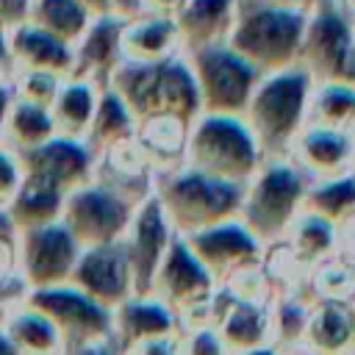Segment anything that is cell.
<instances>
[{"label": "cell", "mask_w": 355, "mask_h": 355, "mask_svg": "<svg viewBox=\"0 0 355 355\" xmlns=\"http://www.w3.org/2000/svg\"><path fill=\"white\" fill-rule=\"evenodd\" d=\"M313 80L302 67L261 75L241 119L255 136L263 158H288L294 139L308 125Z\"/></svg>", "instance_id": "obj_1"}, {"label": "cell", "mask_w": 355, "mask_h": 355, "mask_svg": "<svg viewBox=\"0 0 355 355\" xmlns=\"http://www.w3.org/2000/svg\"><path fill=\"white\" fill-rule=\"evenodd\" d=\"M108 89L122 97L136 122L147 116H175L191 125L200 116V94L186 55H172L158 64L122 61L111 72Z\"/></svg>", "instance_id": "obj_2"}, {"label": "cell", "mask_w": 355, "mask_h": 355, "mask_svg": "<svg viewBox=\"0 0 355 355\" xmlns=\"http://www.w3.org/2000/svg\"><path fill=\"white\" fill-rule=\"evenodd\" d=\"M153 194L169 219L175 236H191L225 219H236L244 186L211 178L186 164L155 175Z\"/></svg>", "instance_id": "obj_3"}, {"label": "cell", "mask_w": 355, "mask_h": 355, "mask_svg": "<svg viewBox=\"0 0 355 355\" xmlns=\"http://www.w3.org/2000/svg\"><path fill=\"white\" fill-rule=\"evenodd\" d=\"M305 6H255L239 3L227 44L261 75L297 67L305 31Z\"/></svg>", "instance_id": "obj_4"}, {"label": "cell", "mask_w": 355, "mask_h": 355, "mask_svg": "<svg viewBox=\"0 0 355 355\" xmlns=\"http://www.w3.org/2000/svg\"><path fill=\"white\" fill-rule=\"evenodd\" d=\"M308 178L288 158H266L244 183L239 219L266 247H277L302 214Z\"/></svg>", "instance_id": "obj_5"}, {"label": "cell", "mask_w": 355, "mask_h": 355, "mask_svg": "<svg viewBox=\"0 0 355 355\" xmlns=\"http://www.w3.org/2000/svg\"><path fill=\"white\" fill-rule=\"evenodd\" d=\"M263 161L266 158L241 116L200 114L189 125L183 164L197 172L244 186Z\"/></svg>", "instance_id": "obj_6"}, {"label": "cell", "mask_w": 355, "mask_h": 355, "mask_svg": "<svg viewBox=\"0 0 355 355\" xmlns=\"http://www.w3.org/2000/svg\"><path fill=\"white\" fill-rule=\"evenodd\" d=\"M186 61L197 83L200 114H225V116L244 114L261 80V72L247 58H241L225 42L186 53Z\"/></svg>", "instance_id": "obj_7"}, {"label": "cell", "mask_w": 355, "mask_h": 355, "mask_svg": "<svg viewBox=\"0 0 355 355\" xmlns=\"http://www.w3.org/2000/svg\"><path fill=\"white\" fill-rule=\"evenodd\" d=\"M216 291H219V286L211 277V272L197 261V255L189 250V244L180 236H175L161 266L153 275L147 294L161 300L178 316L180 330H183L191 324H208L211 302H214Z\"/></svg>", "instance_id": "obj_8"}, {"label": "cell", "mask_w": 355, "mask_h": 355, "mask_svg": "<svg viewBox=\"0 0 355 355\" xmlns=\"http://www.w3.org/2000/svg\"><path fill=\"white\" fill-rule=\"evenodd\" d=\"M136 205L125 200L119 191L108 189L100 180H89L86 186L69 191L61 208V225L72 233V239L83 247L119 244Z\"/></svg>", "instance_id": "obj_9"}, {"label": "cell", "mask_w": 355, "mask_h": 355, "mask_svg": "<svg viewBox=\"0 0 355 355\" xmlns=\"http://www.w3.org/2000/svg\"><path fill=\"white\" fill-rule=\"evenodd\" d=\"M22 302L36 308L55 324V330L64 338L67 355L83 347L111 344V311L86 297L83 291H78L72 283L33 288L25 294Z\"/></svg>", "instance_id": "obj_10"}, {"label": "cell", "mask_w": 355, "mask_h": 355, "mask_svg": "<svg viewBox=\"0 0 355 355\" xmlns=\"http://www.w3.org/2000/svg\"><path fill=\"white\" fill-rule=\"evenodd\" d=\"M352 42H355V25L344 17V11L333 0L308 6L297 67H302L313 83L347 80Z\"/></svg>", "instance_id": "obj_11"}, {"label": "cell", "mask_w": 355, "mask_h": 355, "mask_svg": "<svg viewBox=\"0 0 355 355\" xmlns=\"http://www.w3.org/2000/svg\"><path fill=\"white\" fill-rule=\"evenodd\" d=\"M78 255L80 244L61 225V219L33 230H22L14 241L17 272L28 291L69 283Z\"/></svg>", "instance_id": "obj_12"}, {"label": "cell", "mask_w": 355, "mask_h": 355, "mask_svg": "<svg viewBox=\"0 0 355 355\" xmlns=\"http://www.w3.org/2000/svg\"><path fill=\"white\" fill-rule=\"evenodd\" d=\"M189 250L197 255V261L211 272V277L216 280V286L230 283L233 277L263 266L266 263V247L244 227V222L236 219H225L216 222L211 227H202L191 236H180Z\"/></svg>", "instance_id": "obj_13"}, {"label": "cell", "mask_w": 355, "mask_h": 355, "mask_svg": "<svg viewBox=\"0 0 355 355\" xmlns=\"http://www.w3.org/2000/svg\"><path fill=\"white\" fill-rule=\"evenodd\" d=\"M172 241H175V230H172L169 219L164 216L155 194L144 197L136 205V211L130 216V225H128V230L119 241L122 250H125L130 275H133V291L136 294L150 291L153 275L161 266Z\"/></svg>", "instance_id": "obj_14"}, {"label": "cell", "mask_w": 355, "mask_h": 355, "mask_svg": "<svg viewBox=\"0 0 355 355\" xmlns=\"http://www.w3.org/2000/svg\"><path fill=\"white\" fill-rule=\"evenodd\" d=\"M17 158H19L25 178H36L64 194L94 180V166H97V155L89 150L86 141L67 139L58 133L53 139H47L44 144H39L28 153H19Z\"/></svg>", "instance_id": "obj_15"}, {"label": "cell", "mask_w": 355, "mask_h": 355, "mask_svg": "<svg viewBox=\"0 0 355 355\" xmlns=\"http://www.w3.org/2000/svg\"><path fill=\"white\" fill-rule=\"evenodd\" d=\"M69 283L92 297L94 302L114 311L128 297H133V275L125 258L122 244H100V247H83Z\"/></svg>", "instance_id": "obj_16"}, {"label": "cell", "mask_w": 355, "mask_h": 355, "mask_svg": "<svg viewBox=\"0 0 355 355\" xmlns=\"http://www.w3.org/2000/svg\"><path fill=\"white\" fill-rule=\"evenodd\" d=\"M288 161L313 180H330L355 172V133L305 125L288 150Z\"/></svg>", "instance_id": "obj_17"}, {"label": "cell", "mask_w": 355, "mask_h": 355, "mask_svg": "<svg viewBox=\"0 0 355 355\" xmlns=\"http://www.w3.org/2000/svg\"><path fill=\"white\" fill-rule=\"evenodd\" d=\"M208 324L216 327L230 355L272 344L269 300H244V297H233L230 291L219 288L211 302Z\"/></svg>", "instance_id": "obj_18"}, {"label": "cell", "mask_w": 355, "mask_h": 355, "mask_svg": "<svg viewBox=\"0 0 355 355\" xmlns=\"http://www.w3.org/2000/svg\"><path fill=\"white\" fill-rule=\"evenodd\" d=\"M178 316L153 294H133L111 311V344L116 352H125L141 341L178 336Z\"/></svg>", "instance_id": "obj_19"}, {"label": "cell", "mask_w": 355, "mask_h": 355, "mask_svg": "<svg viewBox=\"0 0 355 355\" xmlns=\"http://www.w3.org/2000/svg\"><path fill=\"white\" fill-rule=\"evenodd\" d=\"M122 25L125 19L116 14L92 17L83 36L75 42V64L69 78H83L97 83L100 89L108 86L111 72L122 64Z\"/></svg>", "instance_id": "obj_20"}, {"label": "cell", "mask_w": 355, "mask_h": 355, "mask_svg": "<svg viewBox=\"0 0 355 355\" xmlns=\"http://www.w3.org/2000/svg\"><path fill=\"white\" fill-rule=\"evenodd\" d=\"M352 341H355V300H341V297L311 300V313L300 352L349 355Z\"/></svg>", "instance_id": "obj_21"}, {"label": "cell", "mask_w": 355, "mask_h": 355, "mask_svg": "<svg viewBox=\"0 0 355 355\" xmlns=\"http://www.w3.org/2000/svg\"><path fill=\"white\" fill-rule=\"evenodd\" d=\"M6 42H8V55H11L14 72L17 69H42V72H53L61 78L72 75V64H75L72 44L50 36L47 31L31 25L28 19L8 28Z\"/></svg>", "instance_id": "obj_22"}, {"label": "cell", "mask_w": 355, "mask_h": 355, "mask_svg": "<svg viewBox=\"0 0 355 355\" xmlns=\"http://www.w3.org/2000/svg\"><path fill=\"white\" fill-rule=\"evenodd\" d=\"M236 11H239V0H186L175 14L180 53L186 55L202 47L225 44Z\"/></svg>", "instance_id": "obj_23"}, {"label": "cell", "mask_w": 355, "mask_h": 355, "mask_svg": "<svg viewBox=\"0 0 355 355\" xmlns=\"http://www.w3.org/2000/svg\"><path fill=\"white\" fill-rule=\"evenodd\" d=\"M180 53L178 25L169 14H136L122 25V61L158 64Z\"/></svg>", "instance_id": "obj_24"}, {"label": "cell", "mask_w": 355, "mask_h": 355, "mask_svg": "<svg viewBox=\"0 0 355 355\" xmlns=\"http://www.w3.org/2000/svg\"><path fill=\"white\" fill-rule=\"evenodd\" d=\"M100 100V86L83 78H64L55 100L50 103V116L58 136L67 139H86L94 108Z\"/></svg>", "instance_id": "obj_25"}, {"label": "cell", "mask_w": 355, "mask_h": 355, "mask_svg": "<svg viewBox=\"0 0 355 355\" xmlns=\"http://www.w3.org/2000/svg\"><path fill=\"white\" fill-rule=\"evenodd\" d=\"M3 330L19 355H67L64 338L55 324L28 302H17L6 313Z\"/></svg>", "instance_id": "obj_26"}, {"label": "cell", "mask_w": 355, "mask_h": 355, "mask_svg": "<svg viewBox=\"0 0 355 355\" xmlns=\"http://www.w3.org/2000/svg\"><path fill=\"white\" fill-rule=\"evenodd\" d=\"M64 191L36 180V178H25L19 191L11 197V202L3 208L8 225L14 227V233L22 230H33L50 222L61 219V208H64Z\"/></svg>", "instance_id": "obj_27"}, {"label": "cell", "mask_w": 355, "mask_h": 355, "mask_svg": "<svg viewBox=\"0 0 355 355\" xmlns=\"http://www.w3.org/2000/svg\"><path fill=\"white\" fill-rule=\"evenodd\" d=\"M186 133H189V122H180L175 116H147V119H139V125H136V144L141 147V153L153 164L155 175L183 164Z\"/></svg>", "instance_id": "obj_28"}, {"label": "cell", "mask_w": 355, "mask_h": 355, "mask_svg": "<svg viewBox=\"0 0 355 355\" xmlns=\"http://www.w3.org/2000/svg\"><path fill=\"white\" fill-rule=\"evenodd\" d=\"M136 116L130 114V108L122 103V97L103 86L100 89V100H97V108H94V116H92V125H89V133H86V144L94 155L105 153V150H114L125 141H133L136 139Z\"/></svg>", "instance_id": "obj_29"}, {"label": "cell", "mask_w": 355, "mask_h": 355, "mask_svg": "<svg viewBox=\"0 0 355 355\" xmlns=\"http://www.w3.org/2000/svg\"><path fill=\"white\" fill-rule=\"evenodd\" d=\"M280 244H286L288 258L294 263L316 269L338 247V227H333L330 222H324V219L302 211L297 216V222L288 227V233H286V239Z\"/></svg>", "instance_id": "obj_30"}, {"label": "cell", "mask_w": 355, "mask_h": 355, "mask_svg": "<svg viewBox=\"0 0 355 355\" xmlns=\"http://www.w3.org/2000/svg\"><path fill=\"white\" fill-rule=\"evenodd\" d=\"M302 211L330 222L338 230L344 225H349L355 219V172L308 183Z\"/></svg>", "instance_id": "obj_31"}, {"label": "cell", "mask_w": 355, "mask_h": 355, "mask_svg": "<svg viewBox=\"0 0 355 355\" xmlns=\"http://www.w3.org/2000/svg\"><path fill=\"white\" fill-rule=\"evenodd\" d=\"M308 125L355 133V83L349 80L313 83L308 103Z\"/></svg>", "instance_id": "obj_32"}, {"label": "cell", "mask_w": 355, "mask_h": 355, "mask_svg": "<svg viewBox=\"0 0 355 355\" xmlns=\"http://www.w3.org/2000/svg\"><path fill=\"white\" fill-rule=\"evenodd\" d=\"M53 136H55V125H53L50 108L14 97L8 116H6V128H3V147L19 155V153H28L44 144Z\"/></svg>", "instance_id": "obj_33"}, {"label": "cell", "mask_w": 355, "mask_h": 355, "mask_svg": "<svg viewBox=\"0 0 355 355\" xmlns=\"http://www.w3.org/2000/svg\"><path fill=\"white\" fill-rule=\"evenodd\" d=\"M28 22L75 47V42L89 28L92 17L78 0H31Z\"/></svg>", "instance_id": "obj_34"}, {"label": "cell", "mask_w": 355, "mask_h": 355, "mask_svg": "<svg viewBox=\"0 0 355 355\" xmlns=\"http://www.w3.org/2000/svg\"><path fill=\"white\" fill-rule=\"evenodd\" d=\"M311 313V300H302L297 294H283L277 300H269V327H272V344L280 352H300L305 324Z\"/></svg>", "instance_id": "obj_35"}, {"label": "cell", "mask_w": 355, "mask_h": 355, "mask_svg": "<svg viewBox=\"0 0 355 355\" xmlns=\"http://www.w3.org/2000/svg\"><path fill=\"white\" fill-rule=\"evenodd\" d=\"M61 83H64L61 75L42 72V69H17L11 75L14 97H19L25 103H33V105H44V108H50V103L55 100Z\"/></svg>", "instance_id": "obj_36"}, {"label": "cell", "mask_w": 355, "mask_h": 355, "mask_svg": "<svg viewBox=\"0 0 355 355\" xmlns=\"http://www.w3.org/2000/svg\"><path fill=\"white\" fill-rule=\"evenodd\" d=\"M183 355H230L214 324H191L180 330Z\"/></svg>", "instance_id": "obj_37"}, {"label": "cell", "mask_w": 355, "mask_h": 355, "mask_svg": "<svg viewBox=\"0 0 355 355\" xmlns=\"http://www.w3.org/2000/svg\"><path fill=\"white\" fill-rule=\"evenodd\" d=\"M22 180H25V172L19 166V158L8 147L0 144V208H6L11 202V197L19 191Z\"/></svg>", "instance_id": "obj_38"}, {"label": "cell", "mask_w": 355, "mask_h": 355, "mask_svg": "<svg viewBox=\"0 0 355 355\" xmlns=\"http://www.w3.org/2000/svg\"><path fill=\"white\" fill-rule=\"evenodd\" d=\"M119 355H183V347H180V333L178 336H164V338H150V341H141Z\"/></svg>", "instance_id": "obj_39"}, {"label": "cell", "mask_w": 355, "mask_h": 355, "mask_svg": "<svg viewBox=\"0 0 355 355\" xmlns=\"http://www.w3.org/2000/svg\"><path fill=\"white\" fill-rule=\"evenodd\" d=\"M136 3H139V14H169V17H175L178 8L186 0H136Z\"/></svg>", "instance_id": "obj_40"}, {"label": "cell", "mask_w": 355, "mask_h": 355, "mask_svg": "<svg viewBox=\"0 0 355 355\" xmlns=\"http://www.w3.org/2000/svg\"><path fill=\"white\" fill-rule=\"evenodd\" d=\"M11 103H14L11 80H0V144H3V128H6V116H8Z\"/></svg>", "instance_id": "obj_41"}, {"label": "cell", "mask_w": 355, "mask_h": 355, "mask_svg": "<svg viewBox=\"0 0 355 355\" xmlns=\"http://www.w3.org/2000/svg\"><path fill=\"white\" fill-rule=\"evenodd\" d=\"M11 55H8V42H6V31L0 28V80H11Z\"/></svg>", "instance_id": "obj_42"}, {"label": "cell", "mask_w": 355, "mask_h": 355, "mask_svg": "<svg viewBox=\"0 0 355 355\" xmlns=\"http://www.w3.org/2000/svg\"><path fill=\"white\" fill-rule=\"evenodd\" d=\"M89 17H103V14H114V0H78Z\"/></svg>", "instance_id": "obj_43"}, {"label": "cell", "mask_w": 355, "mask_h": 355, "mask_svg": "<svg viewBox=\"0 0 355 355\" xmlns=\"http://www.w3.org/2000/svg\"><path fill=\"white\" fill-rule=\"evenodd\" d=\"M114 14L122 19H130L139 14V3L136 0H114Z\"/></svg>", "instance_id": "obj_44"}, {"label": "cell", "mask_w": 355, "mask_h": 355, "mask_svg": "<svg viewBox=\"0 0 355 355\" xmlns=\"http://www.w3.org/2000/svg\"><path fill=\"white\" fill-rule=\"evenodd\" d=\"M69 355H119L114 349V344H94V347H83V349H75Z\"/></svg>", "instance_id": "obj_45"}, {"label": "cell", "mask_w": 355, "mask_h": 355, "mask_svg": "<svg viewBox=\"0 0 355 355\" xmlns=\"http://www.w3.org/2000/svg\"><path fill=\"white\" fill-rule=\"evenodd\" d=\"M236 355H286V352H280L275 344H263V347H252V349H244Z\"/></svg>", "instance_id": "obj_46"}, {"label": "cell", "mask_w": 355, "mask_h": 355, "mask_svg": "<svg viewBox=\"0 0 355 355\" xmlns=\"http://www.w3.org/2000/svg\"><path fill=\"white\" fill-rule=\"evenodd\" d=\"M0 355H19V352H17V347L11 344V338L6 336L3 324H0Z\"/></svg>", "instance_id": "obj_47"}, {"label": "cell", "mask_w": 355, "mask_h": 355, "mask_svg": "<svg viewBox=\"0 0 355 355\" xmlns=\"http://www.w3.org/2000/svg\"><path fill=\"white\" fill-rule=\"evenodd\" d=\"M333 3H336V6L344 11V17L355 25V0H333Z\"/></svg>", "instance_id": "obj_48"}, {"label": "cell", "mask_w": 355, "mask_h": 355, "mask_svg": "<svg viewBox=\"0 0 355 355\" xmlns=\"http://www.w3.org/2000/svg\"><path fill=\"white\" fill-rule=\"evenodd\" d=\"M239 3H255V6H302V0H239Z\"/></svg>", "instance_id": "obj_49"}, {"label": "cell", "mask_w": 355, "mask_h": 355, "mask_svg": "<svg viewBox=\"0 0 355 355\" xmlns=\"http://www.w3.org/2000/svg\"><path fill=\"white\" fill-rule=\"evenodd\" d=\"M349 83H355V42H352V55H349Z\"/></svg>", "instance_id": "obj_50"}, {"label": "cell", "mask_w": 355, "mask_h": 355, "mask_svg": "<svg viewBox=\"0 0 355 355\" xmlns=\"http://www.w3.org/2000/svg\"><path fill=\"white\" fill-rule=\"evenodd\" d=\"M316 3H324V0H302V6L308 8V6H316Z\"/></svg>", "instance_id": "obj_51"}, {"label": "cell", "mask_w": 355, "mask_h": 355, "mask_svg": "<svg viewBox=\"0 0 355 355\" xmlns=\"http://www.w3.org/2000/svg\"><path fill=\"white\" fill-rule=\"evenodd\" d=\"M6 313H8V311H6V308H0V324H3V319H6Z\"/></svg>", "instance_id": "obj_52"}, {"label": "cell", "mask_w": 355, "mask_h": 355, "mask_svg": "<svg viewBox=\"0 0 355 355\" xmlns=\"http://www.w3.org/2000/svg\"><path fill=\"white\" fill-rule=\"evenodd\" d=\"M349 355H355V341H352V349H349Z\"/></svg>", "instance_id": "obj_53"}, {"label": "cell", "mask_w": 355, "mask_h": 355, "mask_svg": "<svg viewBox=\"0 0 355 355\" xmlns=\"http://www.w3.org/2000/svg\"><path fill=\"white\" fill-rule=\"evenodd\" d=\"M288 355H305V352H288Z\"/></svg>", "instance_id": "obj_54"}]
</instances>
